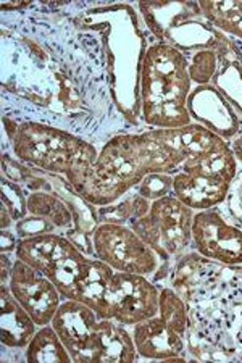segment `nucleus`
Segmentation results:
<instances>
[{
	"label": "nucleus",
	"mask_w": 242,
	"mask_h": 363,
	"mask_svg": "<svg viewBox=\"0 0 242 363\" xmlns=\"http://www.w3.org/2000/svg\"><path fill=\"white\" fill-rule=\"evenodd\" d=\"M31 9V7H29ZM16 11L2 25L4 96L20 104L11 113L21 121L36 113L39 123L63 128L92 144L136 130L125 120L110 91L107 54L96 29L65 11L52 16L49 4Z\"/></svg>",
	"instance_id": "1"
},
{
	"label": "nucleus",
	"mask_w": 242,
	"mask_h": 363,
	"mask_svg": "<svg viewBox=\"0 0 242 363\" xmlns=\"http://www.w3.org/2000/svg\"><path fill=\"white\" fill-rule=\"evenodd\" d=\"M187 308L186 341L215 345L231 362L242 354V265L186 252L168 277Z\"/></svg>",
	"instance_id": "2"
},
{
	"label": "nucleus",
	"mask_w": 242,
	"mask_h": 363,
	"mask_svg": "<svg viewBox=\"0 0 242 363\" xmlns=\"http://www.w3.org/2000/svg\"><path fill=\"white\" fill-rule=\"evenodd\" d=\"M181 165V157L145 128L110 138L92 165L75 168L65 178L87 202L104 207L138 187L147 174L175 177Z\"/></svg>",
	"instance_id": "3"
},
{
	"label": "nucleus",
	"mask_w": 242,
	"mask_h": 363,
	"mask_svg": "<svg viewBox=\"0 0 242 363\" xmlns=\"http://www.w3.org/2000/svg\"><path fill=\"white\" fill-rule=\"evenodd\" d=\"M79 5L78 16L102 36L107 54L110 91L125 120L136 130H145L141 120V72L149 40L134 5Z\"/></svg>",
	"instance_id": "4"
},
{
	"label": "nucleus",
	"mask_w": 242,
	"mask_h": 363,
	"mask_svg": "<svg viewBox=\"0 0 242 363\" xmlns=\"http://www.w3.org/2000/svg\"><path fill=\"white\" fill-rule=\"evenodd\" d=\"M182 52L167 44H149L141 72V120L150 130H175L191 125L187 99L192 81Z\"/></svg>",
	"instance_id": "5"
},
{
	"label": "nucleus",
	"mask_w": 242,
	"mask_h": 363,
	"mask_svg": "<svg viewBox=\"0 0 242 363\" xmlns=\"http://www.w3.org/2000/svg\"><path fill=\"white\" fill-rule=\"evenodd\" d=\"M52 326L60 336L75 363H129L139 360L128 326L99 318L91 307L63 301Z\"/></svg>",
	"instance_id": "6"
},
{
	"label": "nucleus",
	"mask_w": 242,
	"mask_h": 363,
	"mask_svg": "<svg viewBox=\"0 0 242 363\" xmlns=\"http://www.w3.org/2000/svg\"><path fill=\"white\" fill-rule=\"evenodd\" d=\"M10 149L28 167L63 177L75 168L92 165L99 157V149L91 140L63 128L31 120L20 121Z\"/></svg>",
	"instance_id": "7"
},
{
	"label": "nucleus",
	"mask_w": 242,
	"mask_h": 363,
	"mask_svg": "<svg viewBox=\"0 0 242 363\" xmlns=\"http://www.w3.org/2000/svg\"><path fill=\"white\" fill-rule=\"evenodd\" d=\"M194 215L192 208L171 194L153 201L149 213L128 225L160 259V268L150 278L153 283L168 279L175 263L194 249Z\"/></svg>",
	"instance_id": "8"
},
{
	"label": "nucleus",
	"mask_w": 242,
	"mask_h": 363,
	"mask_svg": "<svg viewBox=\"0 0 242 363\" xmlns=\"http://www.w3.org/2000/svg\"><path fill=\"white\" fill-rule=\"evenodd\" d=\"M155 43L191 55L215 49L220 31L204 16L199 2H138L134 5Z\"/></svg>",
	"instance_id": "9"
},
{
	"label": "nucleus",
	"mask_w": 242,
	"mask_h": 363,
	"mask_svg": "<svg viewBox=\"0 0 242 363\" xmlns=\"http://www.w3.org/2000/svg\"><path fill=\"white\" fill-rule=\"evenodd\" d=\"M16 259L43 272L57 286L63 301H75L81 281L89 274L92 260L62 233L20 239Z\"/></svg>",
	"instance_id": "10"
},
{
	"label": "nucleus",
	"mask_w": 242,
	"mask_h": 363,
	"mask_svg": "<svg viewBox=\"0 0 242 363\" xmlns=\"http://www.w3.org/2000/svg\"><path fill=\"white\" fill-rule=\"evenodd\" d=\"M99 260L115 272L152 278L160 268V259L128 225L100 223L92 234Z\"/></svg>",
	"instance_id": "11"
},
{
	"label": "nucleus",
	"mask_w": 242,
	"mask_h": 363,
	"mask_svg": "<svg viewBox=\"0 0 242 363\" xmlns=\"http://www.w3.org/2000/svg\"><path fill=\"white\" fill-rule=\"evenodd\" d=\"M194 250L224 265H242V226L221 205L196 212L192 221Z\"/></svg>",
	"instance_id": "12"
},
{
	"label": "nucleus",
	"mask_w": 242,
	"mask_h": 363,
	"mask_svg": "<svg viewBox=\"0 0 242 363\" xmlns=\"http://www.w3.org/2000/svg\"><path fill=\"white\" fill-rule=\"evenodd\" d=\"M160 284L149 277L115 272L110 281L107 301L111 320L133 328L158 315Z\"/></svg>",
	"instance_id": "13"
},
{
	"label": "nucleus",
	"mask_w": 242,
	"mask_h": 363,
	"mask_svg": "<svg viewBox=\"0 0 242 363\" xmlns=\"http://www.w3.org/2000/svg\"><path fill=\"white\" fill-rule=\"evenodd\" d=\"M9 288L38 326L50 325L63 302L57 286L43 272L18 259L15 260Z\"/></svg>",
	"instance_id": "14"
},
{
	"label": "nucleus",
	"mask_w": 242,
	"mask_h": 363,
	"mask_svg": "<svg viewBox=\"0 0 242 363\" xmlns=\"http://www.w3.org/2000/svg\"><path fill=\"white\" fill-rule=\"evenodd\" d=\"M186 333L167 318L155 315L131 328L139 360L186 362Z\"/></svg>",
	"instance_id": "15"
},
{
	"label": "nucleus",
	"mask_w": 242,
	"mask_h": 363,
	"mask_svg": "<svg viewBox=\"0 0 242 363\" xmlns=\"http://www.w3.org/2000/svg\"><path fill=\"white\" fill-rule=\"evenodd\" d=\"M187 112L194 123L202 125L226 143H231L242 131V116L214 84L192 87L187 99Z\"/></svg>",
	"instance_id": "16"
},
{
	"label": "nucleus",
	"mask_w": 242,
	"mask_h": 363,
	"mask_svg": "<svg viewBox=\"0 0 242 363\" xmlns=\"http://www.w3.org/2000/svg\"><path fill=\"white\" fill-rule=\"evenodd\" d=\"M0 330H2V352H18L28 347L39 326L11 294L9 284L0 288Z\"/></svg>",
	"instance_id": "17"
},
{
	"label": "nucleus",
	"mask_w": 242,
	"mask_h": 363,
	"mask_svg": "<svg viewBox=\"0 0 242 363\" xmlns=\"http://www.w3.org/2000/svg\"><path fill=\"white\" fill-rule=\"evenodd\" d=\"M231 181L178 172L173 177V194L194 212L214 208L226 201Z\"/></svg>",
	"instance_id": "18"
},
{
	"label": "nucleus",
	"mask_w": 242,
	"mask_h": 363,
	"mask_svg": "<svg viewBox=\"0 0 242 363\" xmlns=\"http://www.w3.org/2000/svg\"><path fill=\"white\" fill-rule=\"evenodd\" d=\"M215 52L220 60V69L211 84L242 116V44L220 31V40Z\"/></svg>",
	"instance_id": "19"
},
{
	"label": "nucleus",
	"mask_w": 242,
	"mask_h": 363,
	"mask_svg": "<svg viewBox=\"0 0 242 363\" xmlns=\"http://www.w3.org/2000/svg\"><path fill=\"white\" fill-rule=\"evenodd\" d=\"M114 274H115L114 268L109 267L107 263L99 260L96 257V259L92 260L89 274L81 281L75 301L91 307L94 312L97 313L99 318L111 320L107 292H109V286H110L111 278H114Z\"/></svg>",
	"instance_id": "20"
},
{
	"label": "nucleus",
	"mask_w": 242,
	"mask_h": 363,
	"mask_svg": "<svg viewBox=\"0 0 242 363\" xmlns=\"http://www.w3.org/2000/svg\"><path fill=\"white\" fill-rule=\"evenodd\" d=\"M45 177L50 181L52 189H54V192H57V194L63 199V202L68 205L70 212L73 213L76 230L92 236L94 231H96V228L100 225L99 210H97L99 207L92 205L91 202H87L86 199L75 189L73 184L63 177V174L45 173Z\"/></svg>",
	"instance_id": "21"
},
{
	"label": "nucleus",
	"mask_w": 242,
	"mask_h": 363,
	"mask_svg": "<svg viewBox=\"0 0 242 363\" xmlns=\"http://www.w3.org/2000/svg\"><path fill=\"white\" fill-rule=\"evenodd\" d=\"M28 212L49 220L58 231L65 234L75 228L73 213L68 205L54 191H38L28 194Z\"/></svg>",
	"instance_id": "22"
},
{
	"label": "nucleus",
	"mask_w": 242,
	"mask_h": 363,
	"mask_svg": "<svg viewBox=\"0 0 242 363\" xmlns=\"http://www.w3.org/2000/svg\"><path fill=\"white\" fill-rule=\"evenodd\" d=\"M25 360L29 363H70L72 355L65 347L60 336L52 325L39 326V330L31 342L25 349Z\"/></svg>",
	"instance_id": "23"
},
{
	"label": "nucleus",
	"mask_w": 242,
	"mask_h": 363,
	"mask_svg": "<svg viewBox=\"0 0 242 363\" xmlns=\"http://www.w3.org/2000/svg\"><path fill=\"white\" fill-rule=\"evenodd\" d=\"M152 202L139 194L138 191H129L126 196L118 199L116 202L99 207L100 223L111 225H129L134 220H139L149 213Z\"/></svg>",
	"instance_id": "24"
},
{
	"label": "nucleus",
	"mask_w": 242,
	"mask_h": 363,
	"mask_svg": "<svg viewBox=\"0 0 242 363\" xmlns=\"http://www.w3.org/2000/svg\"><path fill=\"white\" fill-rule=\"evenodd\" d=\"M210 25L242 44V2H199Z\"/></svg>",
	"instance_id": "25"
},
{
	"label": "nucleus",
	"mask_w": 242,
	"mask_h": 363,
	"mask_svg": "<svg viewBox=\"0 0 242 363\" xmlns=\"http://www.w3.org/2000/svg\"><path fill=\"white\" fill-rule=\"evenodd\" d=\"M186 57L189 62V78H191L194 86H207L214 83L218 69H220V60H218L215 49L199 50Z\"/></svg>",
	"instance_id": "26"
},
{
	"label": "nucleus",
	"mask_w": 242,
	"mask_h": 363,
	"mask_svg": "<svg viewBox=\"0 0 242 363\" xmlns=\"http://www.w3.org/2000/svg\"><path fill=\"white\" fill-rule=\"evenodd\" d=\"M2 186V205L9 210L11 218L20 221L29 213L28 212V191L21 184L10 181L9 178L2 177L0 179Z\"/></svg>",
	"instance_id": "27"
},
{
	"label": "nucleus",
	"mask_w": 242,
	"mask_h": 363,
	"mask_svg": "<svg viewBox=\"0 0 242 363\" xmlns=\"http://www.w3.org/2000/svg\"><path fill=\"white\" fill-rule=\"evenodd\" d=\"M134 189L150 202L158 201L173 194V177L167 173H150Z\"/></svg>",
	"instance_id": "28"
},
{
	"label": "nucleus",
	"mask_w": 242,
	"mask_h": 363,
	"mask_svg": "<svg viewBox=\"0 0 242 363\" xmlns=\"http://www.w3.org/2000/svg\"><path fill=\"white\" fill-rule=\"evenodd\" d=\"M13 228L18 239L36 238V236H43V234H50V233H60L49 220L43 218V216L31 215V213H28L25 218L16 221Z\"/></svg>",
	"instance_id": "29"
},
{
	"label": "nucleus",
	"mask_w": 242,
	"mask_h": 363,
	"mask_svg": "<svg viewBox=\"0 0 242 363\" xmlns=\"http://www.w3.org/2000/svg\"><path fill=\"white\" fill-rule=\"evenodd\" d=\"M34 174H36V169L20 162L15 155H10L7 150L2 152V177L25 186Z\"/></svg>",
	"instance_id": "30"
},
{
	"label": "nucleus",
	"mask_w": 242,
	"mask_h": 363,
	"mask_svg": "<svg viewBox=\"0 0 242 363\" xmlns=\"http://www.w3.org/2000/svg\"><path fill=\"white\" fill-rule=\"evenodd\" d=\"M221 207L236 223L242 226V168L238 169L231 184H229L226 201H224Z\"/></svg>",
	"instance_id": "31"
},
{
	"label": "nucleus",
	"mask_w": 242,
	"mask_h": 363,
	"mask_svg": "<svg viewBox=\"0 0 242 363\" xmlns=\"http://www.w3.org/2000/svg\"><path fill=\"white\" fill-rule=\"evenodd\" d=\"M65 236H67L70 241L75 244V247L81 250L82 254L87 255V257H96V250H94V242H92V236L89 234L78 231L76 228H72V230L65 233Z\"/></svg>",
	"instance_id": "32"
},
{
	"label": "nucleus",
	"mask_w": 242,
	"mask_h": 363,
	"mask_svg": "<svg viewBox=\"0 0 242 363\" xmlns=\"http://www.w3.org/2000/svg\"><path fill=\"white\" fill-rule=\"evenodd\" d=\"M18 236L16 233L11 230H2L0 233V252L2 254H15L16 247H18Z\"/></svg>",
	"instance_id": "33"
},
{
	"label": "nucleus",
	"mask_w": 242,
	"mask_h": 363,
	"mask_svg": "<svg viewBox=\"0 0 242 363\" xmlns=\"http://www.w3.org/2000/svg\"><path fill=\"white\" fill-rule=\"evenodd\" d=\"M15 260V254H2V260H0V267H2V284H9L11 272H13Z\"/></svg>",
	"instance_id": "34"
},
{
	"label": "nucleus",
	"mask_w": 242,
	"mask_h": 363,
	"mask_svg": "<svg viewBox=\"0 0 242 363\" xmlns=\"http://www.w3.org/2000/svg\"><path fill=\"white\" fill-rule=\"evenodd\" d=\"M229 145H231L236 160H238L239 165H242V131L229 143Z\"/></svg>",
	"instance_id": "35"
},
{
	"label": "nucleus",
	"mask_w": 242,
	"mask_h": 363,
	"mask_svg": "<svg viewBox=\"0 0 242 363\" xmlns=\"http://www.w3.org/2000/svg\"><path fill=\"white\" fill-rule=\"evenodd\" d=\"M0 220H2V223H0V228H2V230H10V228L15 226V220L11 218L10 212L4 207V205L2 208H0Z\"/></svg>",
	"instance_id": "36"
},
{
	"label": "nucleus",
	"mask_w": 242,
	"mask_h": 363,
	"mask_svg": "<svg viewBox=\"0 0 242 363\" xmlns=\"http://www.w3.org/2000/svg\"><path fill=\"white\" fill-rule=\"evenodd\" d=\"M241 362H242V354H241Z\"/></svg>",
	"instance_id": "37"
}]
</instances>
